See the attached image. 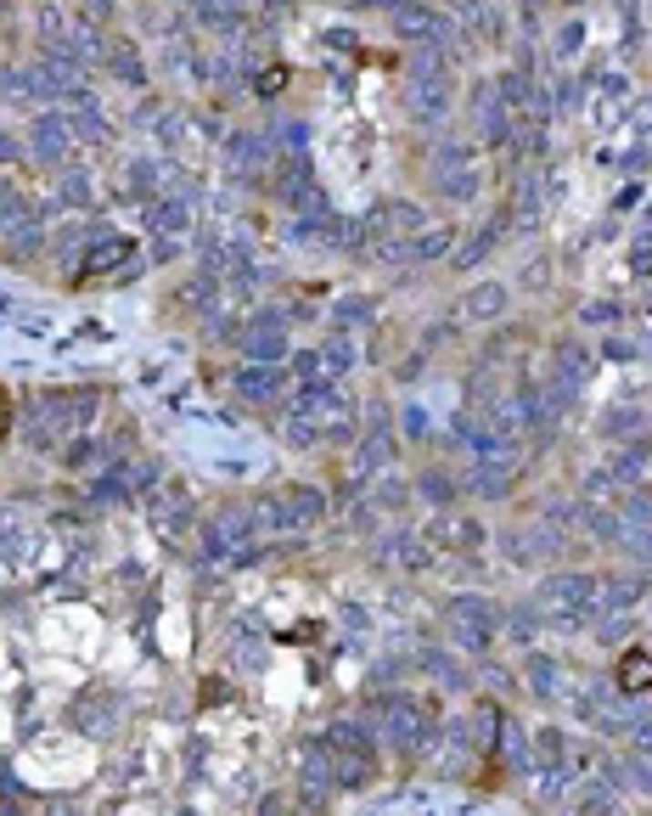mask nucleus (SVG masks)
<instances>
[{"instance_id":"1","label":"nucleus","mask_w":652,"mask_h":816,"mask_svg":"<svg viewBox=\"0 0 652 816\" xmlns=\"http://www.w3.org/2000/svg\"><path fill=\"white\" fill-rule=\"evenodd\" d=\"M545 603L557 608V614H596L602 608V585L585 580V574H557V580L545 585Z\"/></svg>"},{"instance_id":"2","label":"nucleus","mask_w":652,"mask_h":816,"mask_svg":"<svg viewBox=\"0 0 652 816\" xmlns=\"http://www.w3.org/2000/svg\"><path fill=\"white\" fill-rule=\"evenodd\" d=\"M388 715H394V727H388V732H394V743H400V749H416L422 738L433 732V715H428V704L394 698V704H388Z\"/></svg>"},{"instance_id":"3","label":"nucleus","mask_w":652,"mask_h":816,"mask_svg":"<svg viewBox=\"0 0 652 816\" xmlns=\"http://www.w3.org/2000/svg\"><path fill=\"white\" fill-rule=\"evenodd\" d=\"M618 687L625 693H647L652 687V653H625V659H618Z\"/></svg>"},{"instance_id":"4","label":"nucleus","mask_w":652,"mask_h":816,"mask_svg":"<svg viewBox=\"0 0 652 816\" xmlns=\"http://www.w3.org/2000/svg\"><path fill=\"white\" fill-rule=\"evenodd\" d=\"M326 749H338V755H372V738H366V727L343 721V727L326 732Z\"/></svg>"},{"instance_id":"5","label":"nucleus","mask_w":652,"mask_h":816,"mask_svg":"<svg viewBox=\"0 0 652 816\" xmlns=\"http://www.w3.org/2000/svg\"><path fill=\"white\" fill-rule=\"evenodd\" d=\"M129 253H136V248H129V243L118 237V243H107V248H96V253H90V271H102V265H118V259H129Z\"/></svg>"},{"instance_id":"6","label":"nucleus","mask_w":652,"mask_h":816,"mask_svg":"<svg viewBox=\"0 0 652 816\" xmlns=\"http://www.w3.org/2000/svg\"><path fill=\"white\" fill-rule=\"evenodd\" d=\"M467 310H473V315L501 310V287H478V293H467Z\"/></svg>"},{"instance_id":"7","label":"nucleus","mask_w":652,"mask_h":816,"mask_svg":"<svg viewBox=\"0 0 652 816\" xmlns=\"http://www.w3.org/2000/svg\"><path fill=\"white\" fill-rule=\"evenodd\" d=\"M62 136H68L62 124H51V119L40 124V147H46V152H62Z\"/></svg>"},{"instance_id":"8","label":"nucleus","mask_w":652,"mask_h":816,"mask_svg":"<svg viewBox=\"0 0 652 816\" xmlns=\"http://www.w3.org/2000/svg\"><path fill=\"white\" fill-rule=\"evenodd\" d=\"M242 395H270V372H242Z\"/></svg>"},{"instance_id":"9","label":"nucleus","mask_w":652,"mask_h":816,"mask_svg":"<svg viewBox=\"0 0 652 816\" xmlns=\"http://www.w3.org/2000/svg\"><path fill=\"white\" fill-rule=\"evenodd\" d=\"M636 265H652V243H647V248H636Z\"/></svg>"}]
</instances>
